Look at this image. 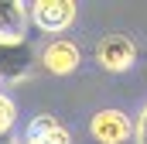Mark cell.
Returning <instances> with one entry per match:
<instances>
[{
	"mask_svg": "<svg viewBox=\"0 0 147 144\" xmlns=\"http://www.w3.org/2000/svg\"><path fill=\"white\" fill-rule=\"evenodd\" d=\"M137 62V45L127 35H103L96 41V65L103 72H127Z\"/></svg>",
	"mask_w": 147,
	"mask_h": 144,
	"instance_id": "3957f363",
	"label": "cell"
},
{
	"mask_svg": "<svg viewBox=\"0 0 147 144\" xmlns=\"http://www.w3.org/2000/svg\"><path fill=\"white\" fill-rule=\"evenodd\" d=\"M0 144H17V141H14L10 134H3V137H0Z\"/></svg>",
	"mask_w": 147,
	"mask_h": 144,
	"instance_id": "30bf717a",
	"label": "cell"
},
{
	"mask_svg": "<svg viewBox=\"0 0 147 144\" xmlns=\"http://www.w3.org/2000/svg\"><path fill=\"white\" fill-rule=\"evenodd\" d=\"M38 62H41V69L51 72V75H72L82 65V48L75 41H69V38H55V41H48L41 48Z\"/></svg>",
	"mask_w": 147,
	"mask_h": 144,
	"instance_id": "277c9868",
	"label": "cell"
},
{
	"mask_svg": "<svg viewBox=\"0 0 147 144\" xmlns=\"http://www.w3.org/2000/svg\"><path fill=\"white\" fill-rule=\"evenodd\" d=\"M24 141H34V144H72V134H69V127H65L58 117H51V113H38L34 120L28 124Z\"/></svg>",
	"mask_w": 147,
	"mask_h": 144,
	"instance_id": "52a82bcc",
	"label": "cell"
},
{
	"mask_svg": "<svg viewBox=\"0 0 147 144\" xmlns=\"http://www.w3.org/2000/svg\"><path fill=\"white\" fill-rule=\"evenodd\" d=\"M34 65V48L28 41H0V82H21Z\"/></svg>",
	"mask_w": 147,
	"mask_h": 144,
	"instance_id": "5b68a950",
	"label": "cell"
},
{
	"mask_svg": "<svg viewBox=\"0 0 147 144\" xmlns=\"http://www.w3.org/2000/svg\"><path fill=\"white\" fill-rule=\"evenodd\" d=\"M134 137H137V144H147V107L140 110V117L134 120Z\"/></svg>",
	"mask_w": 147,
	"mask_h": 144,
	"instance_id": "9c48e42d",
	"label": "cell"
},
{
	"mask_svg": "<svg viewBox=\"0 0 147 144\" xmlns=\"http://www.w3.org/2000/svg\"><path fill=\"white\" fill-rule=\"evenodd\" d=\"M14 124H17V103L0 89V137H3V134H10V130H14Z\"/></svg>",
	"mask_w": 147,
	"mask_h": 144,
	"instance_id": "ba28073f",
	"label": "cell"
},
{
	"mask_svg": "<svg viewBox=\"0 0 147 144\" xmlns=\"http://www.w3.org/2000/svg\"><path fill=\"white\" fill-rule=\"evenodd\" d=\"M75 14H79V7L72 0H34V3H28V17L45 35H62L65 28H72Z\"/></svg>",
	"mask_w": 147,
	"mask_h": 144,
	"instance_id": "6da1fadb",
	"label": "cell"
},
{
	"mask_svg": "<svg viewBox=\"0 0 147 144\" xmlns=\"http://www.w3.org/2000/svg\"><path fill=\"white\" fill-rule=\"evenodd\" d=\"M28 3L0 0V41H28Z\"/></svg>",
	"mask_w": 147,
	"mask_h": 144,
	"instance_id": "8992f818",
	"label": "cell"
},
{
	"mask_svg": "<svg viewBox=\"0 0 147 144\" xmlns=\"http://www.w3.org/2000/svg\"><path fill=\"white\" fill-rule=\"evenodd\" d=\"M89 134L96 137V144H127L134 137V120L123 110L106 107V110H99V113H92Z\"/></svg>",
	"mask_w": 147,
	"mask_h": 144,
	"instance_id": "7a4b0ae2",
	"label": "cell"
},
{
	"mask_svg": "<svg viewBox=\"0 0 147 144\" xmlns=\"http://www.w3.org/2000/svg\"><path fill=\"white\" fill-rule=\"evenodd\" d=\"M21 144H34V141H21Z\"/></svg>",
	"mask_w": 147,
	"mask_h": 144,
	"instance_id": "8fae6325",
	"label": "cell"
}]
</instances>
